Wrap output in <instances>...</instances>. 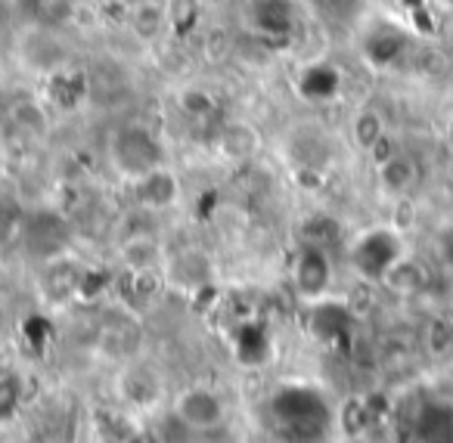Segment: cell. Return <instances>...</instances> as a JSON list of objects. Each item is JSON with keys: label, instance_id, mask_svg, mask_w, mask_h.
<instances>
[{"label": "cell", "instance_id": "cell-1", "mask_svg": "<svg viewBox=\"0 0 453 443\" xmlns=\"http://www.w3.org/2000/svg\"><path fill=\"white\" fill-rule=\"evenodd\" d=\"M271 416L277 431L296 437V440H311L320 437L329 422V409L323 397L311 387H286L271 400Z\"/></svg>", "mask_w": 453, "mask_h": 443}, {"label": "cell", "instance_id": "cell-2", "mask_svg": "<svg viewBox=\"0 0 453 443\" xmlns=\"http://www.w3.org/2000/svg\"><path fill=\"white\" fill-rule=\"evenodd\" d=\"M162 158H165L162 143H158L156 134L146 131V127L127 125L112 137V162L121 174L137 177L140 180V177L162 168Z\"/></svg>", "mask_w": 453, "mask_h": 443}, {"label": "cell", "instance_id": "cell-3", "mask_svg": "<svg viewBox=\"0 0 453 443\" xmlns=\"http://www.w3.org/2000/svg\"><path fill=\"white\" fill-rule=\"evenodd\" d=\"M401 257V239L391 230L364 233L351 248V264L364 279H385Z\"/></svg>", "mask_w": 453, "mask_h": 443}, {"label": "cell", "instance_id": "cell-4", "mask_svg": "<svg viewBox=\"0 0 453 443\" xmlns=\"http://www.w3.org/2000/svg\"><path fill=\"white\" fill-rule=\"evenodd\" d=\"M69 245V224L57 211H38L26 224V248L35 257H57Z\"/></svg>", "mask_w": 453, "mask_h": 443}, {"label": "cell", "instance_id": "cell-5", "mask_svg": "<svg viewBox=\"0 0 453 443\" xmlns=\"http://www.w3.org/2000/svg\"><path fill=\"white\" fill-rule=\"evenodd\" d=\"M333 279V267H329V257L320 245H304L296 257V267H292V282L304 298H320L329 288Z\"/></svg>", "mask_w": 453, "mask_h": 443}, {"label": "cell", "instance_id": "cell-6", "mask_svg": "<svg viewBox=\"0 0 453 443\" xmlns=\"http://www.w3.org/2000/svg\"><path fill=\"white\" fill-rule=\"evenodd\" d=\"M249 22L265 38H289L298 19L292 0H249Z\"/></svg>", "mask_w": 453, "mask_h": 443}, {"label": "cell", "instance_id": "cell-7", "mask_svg": "<svg viewBox=\"0 0 453 443\" xmlns=\"http://www.w3.org/2000/svg\"><path fill=\"white\" fill-rule=\"evenodd\" d=\"M177 416L187 428L193 431H208L214 424H220L224 418V403H220L218 393L205 391V387H193L177 400Z\"/></svg>", "mask_w": 453, "mask_h": 443}, {"label": "cell", "instance_id": "cell-8", "mask_svg": "<svg viewBox=\"0 0 453 443\" xmlns=\"http://www.w3.org/2000/svg\"><path fill=\"white\" fill-rule=\"evenodd\" d=\"M88 94L94 96L103 106H112V103L125 100L127 96V78L119 65L112 63H100L90 69L88 75Z\"/></svg>", "mask_w": 453, "mask_h": 443}, {"label": "cell", "instance_id": "cell-9", "mask_svg": "<svg viewBox=\"0 0 453 443\" xmlns=\"http://www.w3.org/2000/svg\"><path fill=\"white\" fill-rule=\"evenodd\" d=\"M339 88H342V75L326 63L308 65V69L302 72V78H298V90H302V96L311 103L333 100V96L339 94Z\"/></svg>", "mask_w": 453, "mask_h": 443}, {"label": "cell", "instance_id": "cell-10", "mask_svg": "<svg viewBox=\"0 0 453 443\" xmlns=\"http://www.w3.org/2000/svg\"><path fill=\"white\" fill-rule=\"evenodd\" d=\"M379 180H382V187L388 189L391 195H407L410 189L416 187V180H419V168H416V162L410 156L395 152V156L385 158L382 168H379Z\"/></svg>", "mask_w": 453, "mask_h": 443}, {"label": "cell", "instance_id": "cell-11", "mask_svg": "<svg viewBox=\"0 0 453 443\" xmlns=\"http://www.w3.org/2000/svg\"><path fill=\"white\" fill-rule=\"evenodd\" d=\"M348 325H351V313H348V307L335 304V301H323V304L314 307V317H311V329H314L317 338H323V341H339L342 335L348 332Z\"/></svg>", "mask_w": 453, "mask_h": 443}, {"label": "cell", "instance_id": "cell-12", "mask_svg": "<svg viewBox=\"0 0 453 443\" xmlns=\"http://www.w3.org/2000/svg\"><path fill=\"white\" fill-rule=\"evenodd\" d=\"M26 10L32 22L44 32L59 28L75 16V0H26Z\"/></svg>", "mask_w": 453, "mask_h": 443}, {"label": "cell", "instance_id": "cell-13", "mask_svg": "<svg viewBox=\"0 0 453 443\" xmlns=\"http://www.w3.org/2000/svg\"><path fill=\"white\" fill-rule=\"evenodd\" d=\"M177 195V183L171 174H165L162 168L152 171V174L140 177V199L146 202L150 208H165L171 205Z\"/></svg>", "mask_w": 453, "mask_h": 443}, {"label": "cell", "instance_id": "cell-14", "mask_svg": "<svg viewBox=\"0 0 453 443\" xmlns=\"http://www.w3.org/2000/svg\"><path fill=\"white\" fill-rule=\"evenodd\" d=\"M382 282H388L397 294H416V292H422V288H426V270H422L416 261L401 257V261L388 270V276H385Z\"/></svg>", "mask_w": 453, "mask_h": 443}, {"label": "cell", "instance_id": "cell-15", "mask_svg": "<svg viewBox=\"0 0 453 443\" xmlns=\"http://www.w3.org/2000/svg\"><path fill=\"white\" fill-rule=\"evenodd\" d=\"M403 50V38L391 28H379L370 41H366V57L372 59L376 65H388L391 59H397Z\"/></svg>", "mask_w": 453, "mask_h": 443}, {"label": "cell", "instance_id": "cell-16", "mask_svg": "<svg viewBox=\"0 0 453 443\" xmlns=\"http://www.w3.org/2000/svg\"><path fill=\"white\" fill-rule=\"evenodd\" d=\"M354 137L364 149H372V146L382 143V121H379L376 112H360L354 118Z\"/></svg>", "mask_w": 453, "mask_h": 443}, {"label": "cell", "instance_id": "cell-17", "mask_svg": "<svg viewBox=\"0 0 453 443\" xmlns=\"http://www.w3.org/2000/svg\"><path fill=\"white\" fill-rule=\"evenodd\" d=\"M16 403H19V385L13 378H0V416L13 412Z\"/></svg>", "mask_w": 453, "mask_h": 443}, {"label": "cell", "instance_id": "cell-18", "mask_svg": "<svg viewBox=\"0 0 453 443\" xmlns=\"http://www.w3.org/2000/svg\"><path fill=\"white\" fill-rule=\"evenodd\" d=\"M434 242H438V257L444 261V267L453 270V220H450V224L441 226L438 239H434Z\"/></svg>", "mask_w": 453, "mask_h": 443}]
</instances>
